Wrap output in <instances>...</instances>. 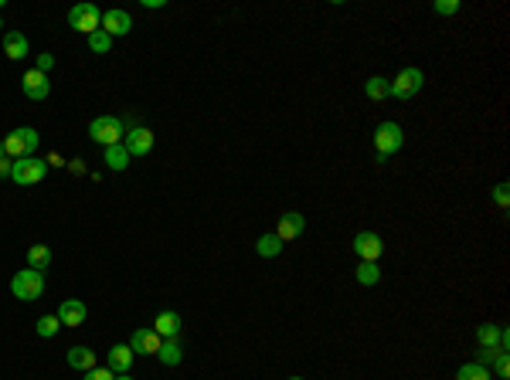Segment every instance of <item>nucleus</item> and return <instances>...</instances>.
Here are the masks:
<instances>
[{
	"label": "nucleus",
	"instance_id": "f257e3e1",
	"mask_svg": "<svg viewBox=\"0 0 510 380\" xmlns=\"http://www.w3.org/2000/svg\"><path fill=\"white\" fill-rule=\"evenodd\" d=\"M38 143H41V136H38L34 129L17 126V129H10V132L3 136V153H7L10 160H24V156H34Z\"/></svg>",
	"mask_w": 510,
	"mask_h": 380
},
{
	"label": "nucleus",
	"instance_id": "e433bc0d",
	"mask_svg": "<svg viewBox=\"0 0 510 380\" xmlns=\"http://www.w3.org/2000/svg\"><path fill=\"white\" fill-rule=\"evenodd\" d=\"M68 167H72V174H82V170H85V163H82V160H72Z\"/></svg>",
	"mask_w": 510,
	"mask_h": 380
},
{
	"label": "nucleus",
	"instance_id": "7ed1b4c3",
	"mask_svg": "<svg viewBox=\"0 0 510 380\" xmlns=\"http://www.w3.org/2000/svg\"><path fill=\"white\" fill-rule=\"evenodd\" d=\"M89 136H92L96 143H102V146H116V143H123L126 129H123V119H119V116H99V119L89 123Z\"/></svg>",
	"mask_w": 510,
	"mask_h": 380
},
{
	"label": "nucleus",
	"instance_id": "a211bd4d",
	"mask_svg": "<svg viewBox=\"0 0 510 380\" xmlns=\"http://www.w3.org/2000/svg\"><path fill=\"white\" fill-rule=\"evenodd\" d=\"M3 54L14 58V61L27 54V38L21 34V31H7V34H3Z\"/></svg>",
	"mask_w": 510,
	"mask_h": 380
},
{
	"label": "nucleus",
	"instance_id": "c85d7f7f",
	"mask_svg": "<svg viewBox=\"0 0 510 380\" xmlns=\"http://www.w3.org/2000/svg\"><path fill=\"white\" fill-rule=\"evenodd\" d=\"M493 370H497V377H500V380H507V374H510V356L507 354H497V356H493Z\"/></svg>",
	"mask_w": 510,
	"mask_h": 380
},
{
	"label": "nucleus",
	"instance_id": "423d86ee",
	"mask_svg": "<svg viewBox=\"0 0 510 380\" xmlns=\"http://www.w3.org/2000/svg\"><path fill=\"white\" fill-rule=\"evenodd\" d=\"M402 146H405V132H402L398 123H381L374 129V150H378L381 160H388L391 153H398Z\"/></svg>",
	"mask_w": 510,
	"mask_h": 380
},
{
	"label": "nucleus",
	"instance_id": "4be33fe9",
	"mask_svg": "<svg viewBox=\"0 0 510 380\" xmlns=\"http://www.w3.org/2000/svg\"><path fill=\"white\" fill-rule=\"evenodd\" d=\"M105 167H109V170H116V174L129 167V153H126V146H123V143H116V146H105Z\"/></svg>",
	"mask_w": 510,
	"mask_h": 380
},
{
	"label": "nucleus",
	"instance_id": "c756f323",
	"mask_svg": "<svg viewBox=\"0 0 510 380\" xmlns=\"http://www.w3.org/2000/svg\"><path fill=\"white\" fill-rule=\"evenodd\" d=\"M82 380H116V374H112L109 367H102V370H99V367H92V370H89Z\"/></svg>",
	"mask_w": 510,
	"mask_h": 380
},
{
	"label": "nucleus",
	"instance_id": "473e14b6",
	"mask_svg": "<svg viewBox=\"0 0 510 380\" xmlns=\"http://www.w3.org/2000/svg\"><path fill=\"white\" fill-rule=\"evenodd\" d=\"M500 354V350H483V347H480V350H476V360H473V363H480V367H486V363H493V356Z\"/></svg>",
	"mask_w": 510,
	"mask_h": 380
},
{
	"label": "nucleus",
	"instance_id": "7c9ffc66",
	"mask_svg": "<svg viewBox=\"0 0 510 380\" xmlns=\"http://www.w3.org/2000/svg\"><path fill=\"white\" fill-rule=\"evenodd\" d=\"M432 10H435V14H456L459 3H456V0H435Z\"/></svg>",
	"mask_w": 510,
	"mask_h": 380
},
{
	"label": "nucleus",
	"instance_id": "ddd939ff",
	"mask_svg": "<svg viewBox=\"0 0 510 380\" xmlns=\"http://www.w3.org/2000/svg\"><path fill=\"white\" fill-rule=\"evenodd\" d=\"M129 27H133V17L126 10H105L102 14V31L109 38H123V34H129Z\"/></svg>",
	"mask_w": 510,
	"mask_h": 380
},
{
	"label": "nucleus",
	"instance_id": "9b49d317",
	"mask_svg": "<svg viewBox=\"0 0 510 380\" xmlns=\"http://www.w3.org/2000/svg\"><path fill=\"white\" fill-rule=\"evenodd\" d=\"M21 89H24V96H27V99L41 102V99H48L51 82H48V75H45V72L31 68V72H24V78H21Z\"/></svg>",
	"mask_w": 510,
	"mask_h": 380
},
{
	"label": "nucleus",
	"instance_id": "79ce46f5",
	"mask_svg": "<svg viewBox=\"0 0 510 380\" xmlns=\"http://www.w3.org/2000/svg\"><path fill=\"white\" fill-rule=\"evenodd\" d=\"M497 380H500V377H497Z\"/></svg>",
	"mask_w": 510,
	"mask_h": 380
},
{
	"label": "nucleus",
	"instance_id": "f03ea898",
	"mask_svg": "<svg viewBox=\"0 0 510 380\" xmlns=\"http://www.w3.org/2000/svg\"><path fill=\"white\" fill-rule=\"evenodd\" d=\"M10 292H14V299H21V303H38L41 292H45V272H34V268L14 272Z\"/></svg>",
	"mask_w": 510,
	"mask_h": 380
},
{
	"label": "nucleus",
	"instance_id": "c9c22d12",
	"mask_svg": "<svg viewBox=\"0 0 510 380\" xmlns=\"http://www.w3.org/2000/svg\"><path fill=\"white\" fill-rule=\"evenodd\" d=\"M45 163H48V167H61V163H65V160H61V156H58V153H51L48 160H45Z\"/></svg>",
	"mask_w": 510,
	"mask_h": 380
},
{
	"label": "nucleus",
	"instance_id": "bb28decb",
	"mask_svg": "<svg viewBox=\"0 0 510 380\" xmlns=\"http://www.w3.org/2000/svg\"><path fill=\"white\" fill-rule=\"evenodd\" d=\"M109 48H112V38L105 34V31H96V34H89V51H96V54H109Z\"/></svg>",
	"mask_w": 510,
	"mask_h": 380
},
{
	"label": "nucleus",
	"instance_id": "aec40b11",
	"mask_svg": "<svg viewBox=\"0 0 510 380\" xmlns=\"http://www.w3.org/2000/svg\"><path fill=\"white\" fill-rule=\"evenodd\" d=\"M68 367H75L82 374H89L92 367H96V354L89 350V347H72L68 350Z\"/></svg>",
	"mask_w": 510,
	"mask_h": 380
},
{
	"label": "nucleus",
	"instance_id": "58836bf2",
	"mask_svg": "<svg viewBox=\"0 0 510 380\" xmlns=\"http://www.w3.org/2000/svg\"><path fill=\"white\" fill-rule=\"evenodd\" d=\"M0 156H7V153H3V139H0Z\"/></svg>",
	"mask_w": 510,
	"mask_h": 380
},
{
	"label": "nucleus",
	"instance_id": "a19ab883",
	"mask_svg": "<svg viewBox=\"0 0 510 380\" xmlns=\"http://www.w3.org/2000/svg\"><path fill=\"white\" fill-rule=\"evenodd\" d=\"M0 27H3V21H0Z\"/></svg>",
	"mask_w": 510,
	"mask_h": 380
},
{
	"label": "nucleus",
	"instance_id": "393cba45",
	"mask_svg": "<svg viewBox=\"0 0 510 380\" xmlns=\"http://www.w3.org/2000/svg\"><path fill=\"white\" fill-rule=\"evenodd\" d=\"M255 252L262 254V258H276V254L282 252V241L276 238V234H262L258 245H255Z\"/></svg>",
	"mask_w": 510,
	"mask_h": 380
},
{
	"label": "nucleus",
	"instance_id": "6ab92c4d",
	"mask_svg": "<svg viewBox=\"0 0 510 380\" xmlns=\"http://www.w3.org/2000/svg\"><path fill=\"white\" fill-rule=\"evenodd\" d=\"M364 96L371 102H381L391 96V78H384V75H374V78H367L364 82Z\"/></svg>",
	"mask_w": 510,
	"mask_h": 380
},
{
	"label": "nucleus",
	"instance_id": "5701e85b",
	"mask_svg": "<svg viewBox=\"0 0 510 380\" xmlns=\"http://www.w3.org/2000/svg\"><path fill=\"white\" fill-rule=\"evenodd\" d=\"M354 279L360 285H378L381 282V268H378V261H360L354 268Z\"/></svg>",
	"mask_w": 510,
	"mask_h": 380
},
{
	"label": "nucleus",
	"instance_id": "1a4fd4ad",
	"mask_svg": "<svg viewBox=\"0 0 510 380\" xmlns=\"http://www.w3.org/2000/svg\"><path fill=\"white\" fill-rule=\"evenodd\" d=\"M354 252L360 261H378L384 252L381 234H374V231H360V234H354Z\"/></svg>",
	"mask_w": 510,
	"mask_h": 380
},
{
	"label": "nucleus",
	"instance_id": "4468645a",
	"mask_svg": "<svg viewBox=\"0 0 510 380\" xmlns=\"http://www.w3.org/2000/svg\"><path fill=\"white\" fill-rule=\"evenodd\" d=\"M476 340H480L483 350H500V354H507V333L500 330V326H493V323H483V326L476 330Z\"/></svg>",
	"mask_w": 510,
	"mask_h": 380
},
{
	"label": "nucleus",
	"instance_id": "72a5a7b5",
	"mask_svg": "<svg viewBox=\"0 0 510 380\" xmlns=\"http://www.w3.org/2000/svg\"><path fill=\"white\" fill-rule=\"evenodd\" d=\"M51 65H54V54H38V72H45V75H48Z\"/></svg>",
	"mask_w": 510,
	"mask_h": 380
},
{
	"label": "nucleus",
	"instance_id": "2f4dec72",
	"mask_svg": "<svg viewBox=\"0 0 510 380\" xmlns=\"http://www.w3.org/2000/svg\"><path fill=\"white\" fill-rule=\"evenodd\" d=\"M507 190H510L507 183H497V187H493V201L500 204V207H507V204H510V194H507Z\"/></svg>",
	"mask_w": 510,
	"mask_h": 380
},
{
	"label": "nucleus",
	"instance_id": "dca6fc26",
	"mask_svg": "<svg viewBox=\"0 0 510 380\" xmlns=\"http://www.w3.org/2000/svg\"><path fill=\"white\" fill-rule=\"evenodd\" d=\"M153 333H156L160 340H177L180 316H177V312H160V316L153 319Z\"/></svg>",
	"mask_w": 510,
	"mask_h": 380
},
{
	"label": "nucleus",
	"instance_id": "f3484780",
	"mask_svg": "<svg viewBox=\"0 0 510 380\" xmlns=\"http://www.w3.org/2000/svg\"><path fill=\"white\" fill-rule=\"evenodd\" d=\"M129 367H133V350H129V343L112 347V350H109V370H112V374H126Z\"/></svg>",
	"mask_w": 510,
	"mask_h": 380
},
{
	"label": "nucleus",
	"instance_id": "cd10ccee",
	"mask_svg": "<svg viewBox=\"0 0 510 380\" xmlns=\"http://www.w3.org/2000/svg\"><path fill=\"white\" fill-rule=\"evenodd\" d=\"M58 330H61L58 316H41V319H38V336H45V340H48V336H54Z\"/></svg>",
	"mask_w": 510,
	"mask_h": 380
},
{
	"label": "nucleus",
	"instance_id": "39448f33",
	"mask_svg": "<svg viewBox=\"0 0 510 380\" xmlns=\"http://www.w3.org/2000/svg\"><path fill=\"white\" fill-rule=\"evenodd\" d=\"M422 85H425V75L418 68H402L398 75L391 78V96L398 102H408L422 92Z\"/></svg>",
	"mask_w": 510,
	"mask_h": 380
},
{
	"label": "nucleus",
	"instance_id": "9d476101",
	"mask_svg": "<svg viewBox=\"0 0 510 380\" xmlns=\"http://www.w3.org/2000/svg\"><path fill=\"white\" fill-rule=\"evenodd\" d=\"M160 347H163V340L153 333V326L136 330L133 336H129V350H133V356H156L160 354Z\"/></svg>",
	"mask_w": 510,
	"mask_h": 380
},
{
	"label": "nucleus",
	"instance_id": "412c9836",
	"mask_svg": "<svg viewBox=\"0 0 510 380\" xmlns=\"http://www.w3.org/2000/svg\"><path fill=\"white\" fill-rule=\"evenodd\" d=\"M48 265H51V248L48 245H31V248H27V268L45 272Z\"/></svg>",
	"mask_w": 510,
	"mask_h": 380
},
{
	"label": "nucleus",
	"instance_id": "6e6552de",
	"mask_svg": "<svg viewBox=\"0 0 510 380\" xmlns=\"http://www.w3.org/2000/svg\"><path fill=\"white\" fill-rule=\"evenodd\" d=\"M123 146H126L129 160L133 156H147L153 150V132L147 126H129L126 136H123Z\"/></svg>",
	"mask_w": 510,
	"mask_h": 380
},
{
	"label": "nucleus",
	"instance_id": "20e7f679",
	"mask_svg": "<svg viewBox=\"0 0 510 380\" xmlns=\"http://www.w3.org/2000/svg\"><path fill=\"white\" fill-rule=\"evenodd\" d=\"M48 174V163L45 160H38V156H24V160H14V167H10V180L17 183V187H31V183H41Z\"/></svg>",
	"mask_w": 510,
	"mask_h": 380
},
{
	"label": "nucleus",
	"instance_id": "a878e982",
	"mask_svg": "<svg viewBox=\"0 0 510 380\" xmlns=\"http://www.w3.org/2000/svg\"><path fill=\"white\" fill-rule=\"evenodd\" d=\"M456 380H493V377H490V370L480 367V363H462L456 370Z\"/></svg>",
	"mask_w": 510,
	"mask_h": 380
},
{
	"label": "nucleus",
	"instance_id": "ea45409f",
	"mask_svg": "<svg viewBox=\"0 0 510 380\" xmlns=\"http://www.w3.org/2000/svg\"><path fill=\"white\" fill-rule=\"evenodd\" d=\"M289 380H303V377H289Z\"/></svg>",
	"mask_w": 510,
	"mask_h": 380
},
{
	"label": "nucleus",
	"instance_id": "f8f14e48",
	"mask_svg": "<svg viewBox=\"0 0 510 380\" xmlns=\"http://www.w3.org/2000/svg\"><path fill=\"white\" fill-rule=\"evenodd\" d=\"M306 228V218L300 214V211H286L279 218V225H276V238L279 241H293V238H300Z\"/></svg>",
	"mask_w": 510,
	"mask_h": 380
},
{
	"label": "nucleus",
	"instance_id": "0eeeda50",
	"mask_svg": "<svg viewBox=\"0 0 510 380\" xmlns=\"http://www.w3.org/2000/svg\"><path fill=\"white\" fill-rule=\"evenodd\" d=\"M68 24L75 27L78 34H96L102 27V10L96 3H75L68 10Z\"/></svg>",
	"mask_w": 510,
	"mask_h": 380
},
{
	"label": "nucleus",
	"instance_id": "f704fd0d",
	"mask_svg": "<svg viewBox=\"0 0 510 380\" xmlns=\"http://www.w3.org/2000/svg\"><path fill=\"white\" fill-rule=\"evenodd\" d=\"M10 167H14V163H10V156H0V180L10 177Z\"/></svg>",
	"mask_w": 510,
	"mask_h": 380
},
{
	"label": "nucleus",
	"instance_id": "2eb2a0df",
	"mask_svg": "<svg viewBox=\"0 0 510 380\" xmlns=\"http://www.w3.org/2000/svg\"><path fill=\"white\" fill-rule=\"evenodd\" d=\"M85 316H89V309L78 303V299H65V303L58 305V323L61 326H82Z\"/></svg>",
	"mask_w": 510,
	"mask_h": 380
},
{
	"label": "nucleus",
	"instance_id": "4c0bfd02",
	"mask_svg": "<svg viewBox=\"0 0 510 380\" xmlns=\"http://www.w3.org/2000/svg\"><path fill=\"white\" fill-rule=\"evenodd\" d=\"M116 380H133V377L129 374H116Z\"/></svg>",
	"mask_w": 510,
	"mask_h": 380
},
{
	"label": "nucleus",
	"instance_id": "b1692460",
	"mask_svg": "<svg viewBox=\"0 0 510 380\" xmlns=\"http://www.w3.org/2000/svg\"><path fill=\"white\" fill-rule=\"evenodd\" d=\"M160 363L163 367H177L180 360H184V350H180V343L177 340H163V347H160Z\"/></svg>",
	"mask_w": 510,
	"mask_h": 380
}]
</instances>
